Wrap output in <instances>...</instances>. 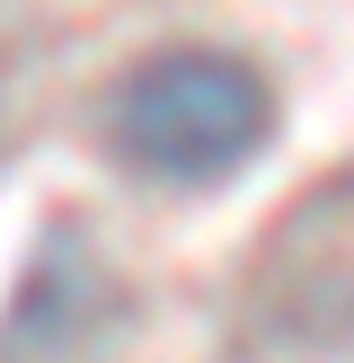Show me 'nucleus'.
Returning <instances> with one entry per match:
<instances>
[{
    "instance_id": "1",
    "label": "nucleus",
    "mask_w": 354,
    "mask_h": 363,
    "mask_svg": "<svg viewBox=\"0 0 354 363\" xmlns=\"http://www.w3.org/2000/svg\"><path fill=\"white\" fill-rule=\"evenodd\" d=\"M106 142L159 186H222L275 142V80L230 45L142 53L106 98Z\"/></svg>"
},
{
    "instance_id": "2",
    "label": "nucleus",
    "mask_w": 354,
    "mask_h": 363,
    "mask_svg": "<svg viewBox=\"0 0 354 363\" xmlns=\"http://www.w3.org/2000/svg\"><path fill=\"white\" fill-rule=\"evenodd\" d=\"M106 319V266L80 248V230H53L45 257L27 266V293H18L9 328H0V346H80L88 328Z\"/></svg>"
}]
</instances>
